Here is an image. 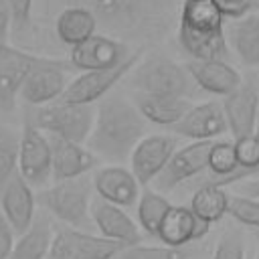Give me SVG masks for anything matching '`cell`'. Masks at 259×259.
I'll use <instances>...</instances> for the list:
<instances>
[{
  "label": "cell",
  "instance_id": "1",
  "mask_svg": "<svg viewBox=\"0 0 259 259\" xmlns=\"http://www.w3.org/2000/svg\"><path fill=\"white\" fill-rule=\"evenodd\" d=\"M89 10L97 26L117 40L154 42L164 38L180 20L178 0H65Z\"/></svg>",
  "mask_w": 259,
  "mask_h": 259
},
{
  "label": "cell",
  "instance_id": "2",
  "mask_svg": "<svg viewBox=\"0 0 259 259\" xmlns=\"http://www.w3.org/2000/svg\"><path fill=\"white\" fill-rule=\"evenodd\" d=\"M146 138V119L134 101L121 95L99 99L93 130L87 138V150L109 162L130 160L134 148Z\"/></svg>",
  "mask_w": 259,
  "mask_h": 259
},
{
  "label": "cell",
  "instance_id": "3",
  "mask_svg": "<svg viewBox=\"0 0 259 259\" xmlns=\"http://www.w3.org/2000/svg\"><path fill=\"white\" fill-rule=\"evenodd\" d=\"M178 40L190 55V61H225L229 57L225 16L212 0H184Z\"/></svg>",
  "mask_w": 259,
  "mask_h": 259
},
{
  "label": "cell",
  "instance_id": "4",
  "mask_svg": "<svg viewBox=\"0 0 259 259\" xmlns=\"http://www.w3.org/2000/svg\"><path fill=\"white\" fill-rule=\"evenodd\" d=\"M91 188L93 182L87 176L61 180L55 186L38 192L36 202L63 225L77 231H87L91 229Z\"/></svg>",
  "mask_w": 259,
  "mask_h": 259
},
{
  "label": "cell",
  "instance_id": "5",
  "mask_svg": "<svg viewBox=\"0 0 259 259\" xmlns=\"http://www.w3.org/2000/svg\"><path fill=\"white\" fill-rule=\"evenodd\" d=\"M130 85L134 87V93L146 95H176L188 99L194 93V81L186 69L174 63L170 57L158 53L138 61Z\"/></svg>",
  "mask_w": 259,
  "mask_h": 259
},
{
  "label": "cell",
  "instance_id": "6",
  "mask_svg": "<svg viewBox=\"0 0 259 259\" xmlns=\"http://www.w3.org/2000/svg\"><path fill=\"white\" fill-rule=\"evenodd\" d=\"M93 119H95V109L91 105H77L65 101L40 105L30 117V121L40 132H47L49 136H57L75 144L87 142L93 130Z\"/></svg>",
  "mask_w": 259,
  "mask_h": 259
},
{
  "label": "cell",
  "instance_id": "7",
  "mask_svg": "<svg viewBox=\"0 0 259 259\" xmlns=\"http://www.w3.org/2000/svg\"><path fill=\"white\" fill-rule=\"evenodd\" d=\"M142 59V51L132 53L130 59H125L123 63L109 67V69H97V71H85L79 77H75L73 81H69L67 89L63 91V95L59 97L65 103H77V105H91L99 99H103L115 85L119 79L125 77V73H130L138 61Z\"/></svg>",
  "mask_w": 259,
  "mask_h": 259
},
{
  "label": "cell",
  "instance_id": "8",
  "mask_svg": "<svg viewBox=\"0 0 259 259\" xmlns=\"http://www.w3.org/2000/svg\"><path fill=\"white\" fill-rule=\"evenodd\" d=\"M121 249V243L107 241L103 237L91 235L89 231L61 227L55 231L45 259H113V255H117Z\"/></svg>",
  "mask_w": 259,
  "mask_h": 259
},
{
  "label": "cell",
  "instance_id": "9",
  "mask_svg": "<svg viewBox=\"0 0 259 259\" xmlns=\"http://www.w3.org/2000/svg\"><path fill=\"white\" fill-rule=\"evenodd\" d=\"M18 174L30 186H40L53 176V156L49 138L30 119L24 121L20 134Z\"/></svg>",
  "mask_w": 259,
  "mask_h": 259
},
{
  "label": "cell",
  "instance_id": "10",
  "mask_svg": "<svg viewBox=\"0 0 259 259\" xmlns=\"http://www.w3.org/2000/svg\"><path fill=\"white\" fill-rule=\"evenodd\" d=\"M212 148V140L208 142H192L172 154L164 170L154 178V186L162 192L174 190L182 182H190L194 176H200L208 166V154Z\"/></svg>",
  "mask_w": 259,
  "mask_h": 259
},
{
  "label": "cell",
  "instance_id": "11",
  "mask_svg": "<svg viewBox=\"0 0 259 259\" xmlns=\"http://www.w3.org/2000/svg\"><path fill=\"white\" fill-rule=\"evenodd\" d=\"M223 111L227 117L229 132L235 140L255 134L259 117V81L257 77H247L241 85L229 93L223 101Z\"/></svg>",
  "mask_w": 259,
  "mask_h": 259
},
{
  "label": "cell",
  "instance_id": "12",
  "mask_svg": "<svg viewBox=\"0 0 259 259\" xmlns=\"http://www.w3.org/2000/svg\"><path fill=\"white\" fill-rule=\"evenodd\" d=\"M42 61V57H34L6 42H0V109H14L16 95L20 93L24 79Z\"/></svg>",
  "mask_w": 259,
  "mask_h": 259
},
{
  "label": "cell",
  "instance_id": "13",
  "mask_svg": "<svg viewBox=\"0 0 259 259\" xmlns=\"http://www.w3.org/2000/svg\"><path fill=\"white\" fill-rule=\"evenodd\" d=\"M130 47L123 40H117L109 34L95 32L81 45L71 49V63L75 69L81 71H97V69H109L125 59H130Z\"/></svg>",
  "mask_w": 259,
  "mask_h": 259
},
{
  "label": "cell",
  "instance_id": "14",
  "mask_svg": "<svg viewBox=\"0 0 259 259\" xmlns=\"http://www.w3.org/2000/svg\"><path fill=\"white\" fill-rule=\"evenodd\" d=\"M174 152H176V138L162 134L146 136L130 156L132 174L136 176L140 186L154 182V178L164 170V166L168 164Z\"/></svg>",
  "mask_w": 259,
  "mask_h": 259
},
{
  "label": "cell",
  "instance_id": "15",
  "mask_svg": "<svg viewBox=\"0 0 259 259\" xmlns=\"http://www.w3.org/2000/svg\"><path fill=\"white\" fill-rule=\"evenodd\" d=\"M67 67H63L61 61L45 59L38 67H34L28 77L24 79L20 87V97L26 103L32 105H45L51 103L53 99L61 97L63 91L67 89Z\"/></svg>",
  "mask_w": 259,
  "mask_h": 259
},
{
  "label": "cell",
  "instance_id": "16",
  "mask_svg": "<svg viewBox=\"0 0 259 259\" xmlns=\"http://www.w3.org/2000/svg\"><path fill=\"white\" fill-rule=\"evenodd\" d=\"M89 214H91V223L97 227L99 237L107 239V241H115L121 243L123 247L130 245H138L142 241V233L138 229V225L132 221V217L101 198H93L91 206H89Z\"/></svg>",
  "mask_w": 259,
  "mask_h": 259
},
{
  "label": "cell",
  "instance_id": "17",
  "mask_svg": "<svg viewBox=\"0 0 259 259\" xmlns=\"http://www.w3.org/2000/svg\"><path fill=\"white\" fill-rule=\"evenodd\" d=\"M229 130L227 117L223 111V103L219 101H204L192 105L186 115L172 127L174 134L184 136L192 142H208L223 136Z\"/></svg>",
  "mask_w": 259,
  "mask_h": 259
},
{
  "label": "cell",
  "instance_id": "18",
  "mask_svg": "<svg viewBox=\"0 0 259 259\" xmlns=\"http://www.w3.org/2000/svg\"><path fill=\"white\" fill-rule=\"evenodd\" d=\"M91 182L97 198L107 200L119 208H130L140 198V182L132 170L123 166H105L93 174Z\"/></svg>",
  "mask_w": 259,
  "mask_h": 259
},
{
  "label": "cell",
  "instance_id": "19",
  "mask_svg": "<svg viewBox=\"0 0 259 259\" xmlns=\"http://www.w3.org/2000/svg\"><path fill=\"white\" fill-rule=\"evenodd\" d=\"M34 204H36V196L32 192V186L16 172L0 194V208L14 233L22 235L30 227L36 214Z\"/></svg>",
  "mask_w": 259,
  "mask_h": 259
},
{
  "label": "cell",
  "instance_id": "20",
  "mask_svg": "<svg viewBox=\"0 0 259 259\" xmlns=\"http://www.w3.org/2000/svg\"><path fill=\"white\" fill-rule=\"evenodd\" d=\"M210 225L200 221L188 206H170L156 239L166 247H188L208 233Z\"/></svg>",
  "mask_w": 259,
  "mask_h": 259
},
{
  "label": "cell",
  "instance_id": "21",
  "mask_svg": "<svg viewBox=\"0 0 259 259\" xmlns=\"http://www.w3.org/2000/svg\"><path fill=\"white\" fill-rule=\"evenodd\" d=\"M51 144V156H53V178L57 182L85 176L95 164L97 156L91 154L83 144H75L57 136H47Z\"/></svg>",
  "mask_w": 259,
  "mask_h": 259
},
{
  "label": "cell",
  "instance_id": "22",
  "mask_svg": "<svg viewBox=\"0 0 259 259\" xmlns=\"http://www.w3.org/2000/svg\"><path fill=\"white\" fill-rule=\"evenodd\" d=\"M184 69L194 81V85H198L206 93L221 95V97H227L229 93H233L243 81L239 71H235L227 61H219V59L188 61Z\"/></svg>",
  "mask_w": 259,
  "mask_h": 259
},
{
  "label": "cell",
  "instance_id": "23",
  "mask_svg": "<svg viewBox=\"0 0 259 259\" xmlns=\"http://www.w3.org/2000/svg\"><path fill=\"white\" fill-rule=\"evenodd\" d=\"M134 105L138 107V111L144 115L146 121L166 127H174L192 107V103L186 97L146 95V93H134Z\"/></svg>",
  "mask_w": 259,
  "mask_h": 259
},
{
  "label": "cell",
  "instance_id": "24",
  "mask_svg": "<svg viewBox=\"0 0 259 259\" xmlns=\"http://www.w3.org/2000/svg\"><path fill=\"white\" fill-rule=\"evenodd\" d=\"M53 237H55V231L49 217L34 214L30 227L12 245L10 255L6 259H45L51 249Z\"/></svg>",
  "mask_w": 259,
  "mask_h": 259
},
{
  "label": "cell",
  "instance_id": "25",
  "mask_svg": "<svg viewBox=\"0 0 259 259\" xmlns=\"http://www.w3.org/2000/svg\"><path fill=\"white\" fill-rule=\"evenodd\" d=\"M229 40L247 67L259 65V12H249L229 26Z\"/></svg>",
  "mask_w": 259,
  "mask_h": 259
},
{
  "label": "cell",
  "instance_id": "26",
  "mask_svg": "<svg viewBox=\"0 0 259 259\" xmlns=\"http://www.w3.org/2000/svg\"><path fill=\"white\" fill-rule=\"evenodd\" d=\"M97 30V20L95 16L79 6H67L61 10L57 18V34L65 45L77 47L89 36H93Z\"/></svg>",
  "mask_w": 259,
  "mask_h": 259
},
{
  "label": "cell",
  "instance_id": "27",
  "mask_svg": "<svg viewBox=\"0 0 259 259\" xmlns=\"http://www.w3.org/2000/svg\"><path fill=\"white\" fill-rule=\"evenodd\" d=\"M227 206H229V194L225 192V188L212 186V184H202V186H196L188 208L200 221L212 225L227 214Z\"/></svg>",
  "mask_w": 259,
  "mask_h": 259
},
{
  "label": "cell",
  "instance_id": "28",
  "mask_svg": "<svg viewBox=\"0 0 259 259\" xmlns=\"http://www.w3.org/2000/svg\"><path fill=\"white\" fill-rule=\"evenodd\" d=\"M170 206L172 204L168 202V198L162 196L160 192L152 190V188H146L140 194V198H138V223L146 235H150V237L158 235V229H160L166 212L170 210Z\"/></svg>",
  "mask_w": 259,
  "mask_h": 259
},
{
  "label": "cell",
  "instance_id": "29",
  "mask_svg": "<svg viewBox=\"0 0 259 259\" xmlns=\"http://www.w3.org/2000/svg\"><path fill=\"white\" fill-rule=\"evenodd\" d=\"M194 249L188 247H166V245H130L123 247L113 259H192Z\"/></svg>",
  "mask_w": 259,
  "mask_h": 259
},
{
  "label": "cell",
  "instance_id": "30",
  "mask_svg": "<svg viewBox=\"0 0 259 259\" xmlns=\"http://www.w3.org/2000/svg\"><path fill=\"white\" fill-rule=\"evenodd\" d=\"M18 148L20 136H16L10 127H0V194L18 172Z\"/></svg>",
  "mask_w": 259,
  "mask_h": 259
},
{
  "label": "cell",
  "instance_id": "31",
  "mask_svg": "<svg viewBox=\"0 0 259 259\" xmlns=\"http://www.w3.org/2000/svg\"><path fill=\"white\" fill-rule=\"evenodd\" d=\"M227 214H231L241 225L259 229V200H255V198H247L241 194L229 196Z\"/></svg>",
  "mask_w": 259,
  "mask_h": 259
},
{
  "label": "cell",
  "instance_id": "32",
  "mask_svg": "<svg viewBox=\"0 0 259 259\" xmlns=\"http://www.w3.org/2000/svg\"><path fill=\"white\" fill-rule=\"evenodd\" d=\"M212 259H245V247L243 239L237 231H229L221 237Z\"/></svg>",
  "mask_w": 259,
  "mask_h": 259
},
{
  "label": "cell",
  "instance_id": "33",
  "mask_svg": "<svg viewBox=\"0 0 259 259\" xmlns=\"http://www.w3.org/2000/svg\"><path fill=\"white\" fill-rule=\"evenodd\" d=\"M217 4V8L223 12V16L227 18H243L245 14L251 12V0H212Z\"/></svg>",
  "mask_w": 259,
  "mask_h": 259
},
{
  "label": "cell",
  "instance_id": "34",
  "mask_svg": "<svg viewBox=\"0 0 259 259\" xmlns=\"http://www.w3.org/2000/svg\"><path fill=\"white\" fill-rule=\"evenodd\" d=\"M8 6H10V14H12V22L22 28L28 18H30V6H32V0H8Z\"/></svg>",
  "mask_w": 259,
  "mask_h": 259
},
{
  "label": "cell",
  "instance_id": "35",
  "mask_svg": "<svg viewBox=\"0 0 259 259\" xmlns=\"http://www.w3.org/2000/svg\"><path fill=\"white\" fill-rule=\"evenodd\" d=\"M12 245H14V231L8 225V221L0 208V259H6L10 255Z\"/></svg>",
  "mask_w": 259,
  "mask_h": 259
},
{
  "label": "cell",
  "instance_id": "36",
  "mask_svg": "<svg viewBox=\"0 0 259 259\" xmlns=\"http://www.w3.org/2000/svg\"><path fill=\"white\" fill-rule=\"evenodd\" d=\"M10 22H12V14H10L8 0H0V42H6Z\"/></svg>",
  "mask_w": 259,
  "mask_h": 259
},
{
  "label": "cell",
  "instance_id": "37",
  "mask_svg": "<svg viewBox=\"0 0 259 259\" xmlns=\"http://www.w3.org/2000/svg\"><path fill=\"white\" fill-rule=\"evenodd\" d=\"M239 194L247 196V198H255L259 200V176H255L253 180H247L239 186Z\"/></svg>",
  "mask_w": 259,
  "mask_h": 259
},
{
  "label": "cell",
  "instance_id": "38",
  "mask_svg": "<svg viewBox=\"0 0 259 259\" xmlns=\"http://www.w3.org/2000/svg\"><path fill=\"white\" fill-rule=\"evenodd\" d=\"M251 12H259V0H251Z\"/></svg>",
  "mask_w": 259,
  "mask_h": 259
},
{
  "label": "cell",
  "instance_id": "39",
  "mask_svg": "<svg viewBox=\"0 0 259 259\" xmlns=\"http://www.w3.org/2000/svg\"><path fill=\"white\" fill-rule=\"evenodd\" d=\"M255 259H259V233H257V253H255Z\"/></svg>",
  "mask_w": 259,
  "mask_h": 259
}]
</instances>
